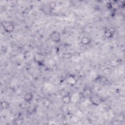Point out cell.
<instances>
[{
  "label": "cell",
  "instance_id": "ba28073f",
  "mask_svg": "<svg viewBox=\"0 0 125 125\" xmlns=\"http://www.w3.org/2000/svg\"><path fill=\"white\" fill-rule=\"evenodd\" d=\"M0 107L3 109H7L10 107V104L5 101L1 102Z\"/></svg>",
  "mask_w": 125,
  "mask_h": 125
},
{
  "label": "cell",
  "instance_id": "277c9868",
  "mask_svg": "<svg viewBox=\"0 0 125 125\" xmlns=\"http://www.w3.org/2000/svg\"><path fill=\"white\" fill-rule=\"evenodd\" d=\"M114 30L113 28L106 29L104 32V35L105 37L107 39H111L113 37L114 34Z\"/></svg>",
  "mask_w": 125,
  "mask_h": 125
},
{
  "label": "cell",
  "instance_id": "9c48e42d",
  "mask_svg": "<svg viewBox=\"0 0 125 125\" xmlns=\"http://www.w3.org/2000/svg\"><path fill=\"white\" fill-rule=\"evenodd\" d=\"M67 83L70 84H75L76 83V79H75V78L72 76V75H70L69 76H68L67 77Z\"/></svg>",
  "mask_w": 125,
  "mask_h": 125
},
{
  "label": "cell",
  "instance_id": "6da1fadb",
  "mask_svg": "<svg viewBox=\"0 0 125 125\" xmlns=\"http://www.w3.org/2000/svg\"><path fill=\"white\" fill-rule=\"evenodd\" d=\"M1 25L4 31L7 33L12 32L15 29L14 24L8 21H3L1 22Z\"/></svg>",
  "mask_w": 125,
  "mask_h": 125
},
{
  "label": "cell",
  "instance_id": "8992f818",
  "mask_svg": "<svg viewBox=\"0 0 125 125\" xmlns=\"http://www.w3.org/2000/svg\"><path fill=\"white\" fill-rule=\"evenodd\" d=\"M62 102L63 104H69L71 101V96L70 94H67L64 95L62 98Z\"/></svg>",
  "mask_w": 125,
  "mask_h": 125
},
{
  "label": "cell",
  "instance_id": "5b68a950",
  "mask_svg": "<svg viewBox=\"0 0 125 125\" xmlns=\"http://www.w3.org/2000/svg\"><path fill=\"white\" fill-rule=\"evenodd\" d=\"M23 99L25 102L27 103H30L33 99V95L31 92H28L25 94L23 96Z\"/></svg>",
  "mask_w": 125,
  "mask_h": 125
},
{
  "label": "cell",
  "instance_id": "7a4b0ae2",
  "mask_svg": "<svg viewBox=\"0 0 125 125\" xmlns=\"http://www.w3.org/2000/svg\"><path fill=\"white\" fill-rule=\"evenodd\" d=\"M89 100L91 104L96 106L99 105L102 102V97L97 94H91L89 96Z\"/></svg>",
  "mask_w": 125,
  "mask_h": 125
},
{
  "label": "cell",
  "instance_id": "52a82bcc",
  "mask_svg": "<svg viewBox=\"0 0 125 125\" xmlns=\"http://www.w3.org/2000/svg\"><path fill=\"white\" fill-rule=\"evenodd\" d=\"M91 42V39L89 38V37H86V36H84V37H82V39H81V41H80L81 43L83 45H88V44H90Z\"/></svg>",
  "mask_w": 125,
  "mask_h": 125
},
{
  "label": "cell",
  "instance_id": "30bf717a",
  "mask_svg": "<svg viewBox=\"0 0 125 125\" xmlns=\"http://www.w3.org/2000/svg\"><path fill=\"white\" fill-rule=\"evenodd\" d=\"M49 7L52 10L55 9V8L56 7V3L55 1L50 2L49 4Z\"/></svg>",
  "mask_w": 125,
  "mask_h": 125
},
{
  "label": "cell",
  "instance_id": "3957f363",
  "mask_svg": "<svg viewBox=\"0 0 125 125\" xmlns=\"http://www.w3.org/2000/svg\"><path fill=\"white\" fill-rule=\"evenodd\" d=\"M50 40L55 42V43H59L61 41V35L59 32L54 30L49 35Z\"/></svg>",
  "mask_w": 125,
  "mask_h": 125
}]
</instances>
